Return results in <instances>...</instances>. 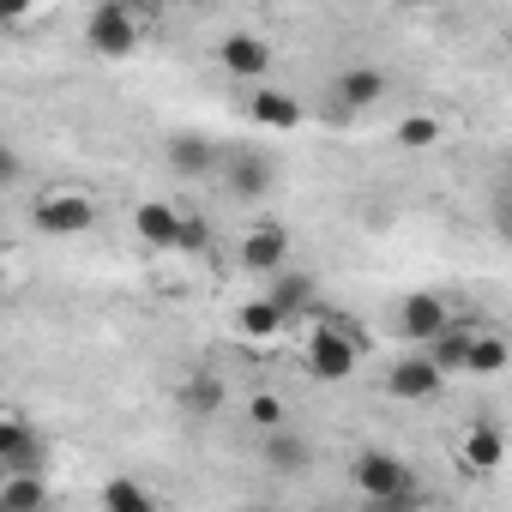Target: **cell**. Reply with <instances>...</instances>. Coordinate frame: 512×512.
<instances>
[{
    "label": "cell",
    "mask_w": 512,
    "mask_h": 512,
    "mask_svg": "<svg viewBox=\"0 0 512 512\" xmlns=\"http://www.w3.org/2000/svg\"><path fill=\"white\" fill-rule=\"evenodd\" d=\"M356 356H362V350H356V338H350L344 326H320V320H314V332H308V368H314L320 380H332V386L350 380V374H356Z\"/></svg>",
    "instance_id": "1"
},
{
    "label": "cell",
    "mask_w": 512,
    "mask_h": 512,
    "mask_svg": "<svg viewBox=\"0 0 512 512\" xmlns=\"http://www.w3.org/2000/svg\"><path fill=\"white\" fill-rule=\"evenodd\" d=\"M31 217H37L43 235H85V229L97 223V205H91L79 187H61V193H43Z\"/></svg>",
    "instance_id": "2"
},
{
    "label": "cell",
    "mask_w": 512,
    "mask_h": 512,
    "mask_svg": "<svg viewBox=\"0 0 512 512\" xmlns=\"http://www.w3.org/2000/svg\"><path fill=\"white\" fill-rule=\"evenodd\" d=\"M350 476H356V488H362L368 500H410V470H404L392 452H362V458L350 464Z\"/></svg>",
    "instance_id": "3"
},
{
    "label": "cell",
    "mask_w": 512,
    "mask_h": 512,
    "mask_svg": "<svg viewBox=\"0 0 512 512\" xmlns=\"http://www.w3.org/2000/svg\"><path fill=\"white\" fill-rule=\"evenodd\" d=\"M133 43H139L133 13L121 7V0H103V7L91 13V49H97V55H109V61H127V55H133Z\"/></svg>",
    "instance_id": "4"
},
{
    "label": "cell",
    "mask_w": 512,
    "mask_h": 512,
    "mask_svg": "<svg viewBox=\"0 0 512 512\" xmlns=\"http://www.w3.org/2000/svg\"><path fill=\"white\" fill-rule=\"evenodd\" d=\"M284 260H290V229H284V223H253L247 241H241V266L272 278Z\"/></svg>",
    "instance_id": "5"
},
{
    "label": "cell",
    "mask_w": 512,
    "mask_h": 512,
    "mask_svg": "<svg viewBox=\"0 0 512 512\" xmlns=\"http://www.w3.org/2000/svg\"><path fill=\"white\" fill-rule=\"evenodd\" d=\"M217 61H223L229 79H266L272 73V43H260L253 31H235V37H223Z\"/></svg>",
    "instance_id": "6"
},
{
    "label": "cell",
    "mask_w": 512,
    "mask_h": 512,
    "mask_svg": "<svg viewBox=\"0 0 512 512\" xmlns=\"http://www.w3.org/2000/svg\"><path fill=\"white\" fill-rule=\"evenodd\" d=\"M43 464V440L25 416H0V470H37Z\"/></svg>",
    "instance_id": "7"
},
{
    "label": "cell",
    "mask_w": 512,
    "mask_h": 512,
    "mask_svg": "<svg viewBox=\"0 0 512 512\" xmlns=\"http://www.w3.org/2000/svg\"><path fill=\"white\" fill-rule=\"evenodd\" d=\"M440 380H446V374H440L428 356H404V362L386 374V392H392V398H410V404H422V398H434V392H440Z\"/></svg>",
    "instance_id": "8"
},
{
    "label": "cell",
    "mask_w": 512,
    "mask_h": 512,
    "mask_svg": "<svg viewBox=\"0 0 512 512\" xmlns=\"http://www.w3.org/2000/svg\"><path fill=\"white\" fill-rule=\"evenodd\" d=\"M446 320H452V314H446V302H440V296H410V302L398 308V332H404V338H416V344H428Z\"/></svg>",
    "instance_id": "9"
},
{
    "label": "cell",
    "mask_w": 512,
    "mask_h": 512,
    "mask_svg": "<svg viewBox=\"0 0 512 512\" xmlns=\"http://www.w3.org/2000/svg\"><path fill=\"white\" fill-rule=\"evenodd\" d=\"M253 121L272 127V133H296L302 127V103L284 97V91H272V85H260V91H253Z\"/></svg>",
    "instance_id": "10"
},
{
    "label": "cell",
    "mask_w": 512,
    "mask_h": 512,
    "mask_svg": "<svg viewBox=\"0 0 512 512\" xmlns=\"http://www.w3.org/2000/svg\"><path fill=\"white\" fill-rule=\"evenodd\" d=\"M133 229H139V241H151V247H175L181 211H175V205H163V199H145V205L133 211Z\"/></svg>",
    "instance_id": "11"
},
{
    "label": "cell",
    "mask_w": 512,
    "mask_h": 512,
    "mask_svg": "<svg viewBox=\"0 0 512 512\" xmlns=\"http://www.w3.org/2000/svg\"><path fill=\"white\" fill-rule=\"evenodd\" d=\"M235 320H241V338H253V344H266V338H278V332L290 326V320H284V308H278L272 296H253Z\"/></svg>",
    "instance_id": "12"
},
{
    "label": "cell",
    "mask_w": 512,
    "mask_h": 512,
    "mask_svg": "<svg viewBox=\"0 0 512 512\" xmlns=\"http://www.w3.org/2000/svg\"><path fill=\"white\" fill-rule=\"evenodd\" d=\"M380 97H386V79H380L374 67H350V73L338 79V103H344V109H374Z\"/></svg>",
    "instance_id": "13"
},
{
    "label": "cell",
    "mask_w": 512,
    "mask_h": 512,
    "mask_svg": "<svg viewBox=\"0 0 512 512\" xmlns=\"http://www.w3.org/2000/svg\"><path fill=\"white\" fill-rule=\"evenodd\" d=\"M266 296L284 308V320H296V314H308V308H314V284H308V278H296V272H284V266L272 272V290H266Z\"/></svg>",
    "instance_id": "14"
},
{
    "label": "cell",
    "mask_w": 512,
    "mask_h": 512,
    "mask_svg": "<svg viewBox=\"0 0 512 512\" xmlns=\"http://www.w3.org/2000/svg\"><path fill=\"white\" fill-rule=\"evenodd\" d=\"M169 163H175L181 175H211V169H217V145L181 133V139H169Z\"/></svg>",
    "instance_id": "15"
},
{
    "label": "cell",
    "mask_w": 512,
    "mask_h": 512,
    "mask_svg": "<svg viewBox=\"0 0 512 512\" xmlns=\"http://www.w3.org/2000/svg\"><path fill=\"white\" fill-rule=\"evenodd\" d=\"M506 368V344L494 338V332H470V344H464V374H500Z\"/></svg>",
    "instance_id": "16"
},
{
    "label": "cell",
    "mask_w": 512,
    "mask_h": 512,
    "mask_svg": "<svg viewBox=\"0 0 512 512\" xmlns=\"http://www.w3.org/2000/svg\"><path fill=\"white\" fill-rule=\"evenodd\" d=\"M500 458H506V440H500L494 422H482V428L464 434V464H470V470H494Z\"/></svg>",
    "instance_id": "17"
},
{
    "label": "cell",
    "mask_w": 512,
    "mask_h": 512,
    "mask_svg": "<svg viewBox=\"0 0 512 512\" xmlns=\"http://www.w3.org/2000/svg\"><path fill=\"white\" fill-rule=\"evenodd\" d=\"M103 506H109V512H151L157 494H151L145 482H133V476H115V482H103Z\"/></svg>",
    "instance_id": "18"
},
{
    "label": "cell",
    "mask_w": 512,
    "mask_h": 512,
    "mask_svg": "<svg viewBox=\"0 0 512 512\" xmlns=\"http://www.w3.org/2000/svg\"><path fill=\"white\" fill-rule=\"evenodd\" d=\"M181 410H187V416H217V410H223V380L193 374V380L181 386Z\"/></svg>",
    "instance_id": "19"
},
{
    "label": "cell",
    "mask_w": 512,
    "mask_h": 512,
    "mask_svg": "<svg viewBox=\"0 0 512 512\" xmlns=\"http://www.w3.org/2000/svg\"><path fill=\"white\" fill-rule=\"evenodd\" d=\"M49 488L37 470H7V482H0V506H43Z\"/></svg>",
    "instance_id": "20"
},
{
    "label": "cell",
    "mask_w": 512,
    "mask_h": 512,
    "mask_svg": "<svg viewBox=\"0 0 512 512\" xmlns=\"http://www.w3.org/2000/svg\"><path fill=\"white\" fill-rule=\"evenodd\" d=\"M229 187H235L241 199H260V193L272 187V169H266L260 157H235V175H229Z\"/></svg>",
    "instance_id": "21"
},
{
    "label": "cell",
    "mask_w": 512,
    "mask_h": 512,
    "mask_svg": "<svg viewBox=\"0 0 512 512\" xmlns=\"http://www.w3.org/2000/svg\"><path fill=\"white\" fill-rule=\"evenodd\" d=\"M266 464L284 470V476H296V470L308 464V446H302V440H284V434L272 428V440H266Z\"/></svg>",
    "instance_id": "22"
},
{
    "label": "cell",
    "mask_w": 512,
    "mask_h": 512,
    "mask_svg": "<svg viewBox=\"0 0 512 512\" xmlns=\"http://www.w3.org/2000/svg\"><path fill=\"white\" fill-rule=\"evenodd\" d=\"M434 139H440V121H434V115H404V121H398V145L422 151V145H434Z\"/></svg>",
    "instance_id": "23"
},
{
    "label": "cell",
    "mask_w": 512,
    "mask_h": 512,
    "mask_svg": "<svg viewBox=\"0 0 512 512\" xmlns=\"http://www.w3.org/2000/svg\"><path fill=\"white\" fill-rule=\"evenodd\" d=\"M247 422L272 434V428H284V404H278L272 392H260V398H253V404H247Z\"/></svg>",
    "instance_id": "24"
},
{
    "label": "cell",
    "mask_w": 512,
    "mask_h": 512,
    "mask_svg": "<svg viewBox=\"0 0 512 512\" xmlns=\"http://www.w3.org/2000/svg\"><path fill=\"white\" fill-rule=\"evenodd\" d=\"M205 241H211V229H205L199 217H181V229H175V247H181V253H199Z\"/></svg>",
    "instance_id": "25"
},
{
    "label": "cell",
    "mask_w": 512,
    "mask_h": 512,
    "mask_svg": "<svg viewBox=\"0 0 512 512\" xmlns=\"http://www.w3.org/2000/svg\"><path fill=\"white\" fill-rule=\"evenodd\" d=\"M37 13V0H0V25H25Z\"/></svg>",
    "instance_id": "26"
},
{
    "label": "cell",
    "mask_w": 512,
    "mask_h": 512,
    "mask_svg": "<svg viewBox=\"0 0 512 512\" xmlns=\"http://www.w3.org/2000/svg\"><path fill=\"white\" fill-rule=\"evenodd\" d=\"M19 175H25V169H19V157H13V151H7V145H0V187H13V181H19Z\"/></svg>",
    "instance_id": "27"
},
{
    "label": "cell",
    "mask_w": 512,
    "mask_h": 512,
    "mask_svg": "<svg viewBox=\"0 0 512 512\" xmlns=\"http://www.w3.org/2000/svg\"><path fill=\"white\" fill-rule=\"evenodd\" d=\"M0 290H7V266H0Z\"/></svg>",
    "instance_id": "28"
}]
</instances>
